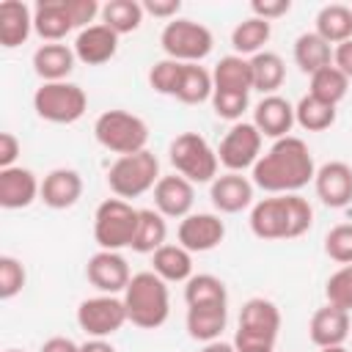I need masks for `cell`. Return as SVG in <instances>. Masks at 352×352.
Segmentation results:
<instances>
[{
	"mask_svg": "<svg viewBox=\"0 0 352 352\" xmlns=\"http://www.w3.org/2000/svg\"><path fill=\"white\" fill-rule=\"evenodd\" d=\"M176 239L190 253H206L226 239V223L214 212H192L184 220H179Z\"/></svg>",
	"mask_w": 352,
	"mask_h": 352,
	"instance_id": "5bb4252c",
	"label": "cell"
},
{
	"mask_svg": "<svg viewBox=\"0 0 352 352\" xmlns=\"http://www.w3.org/2000/svg\"><path fill=\"white\" fill-rule=\"evenodd\" d=\"M316 33L327 44H344L352 38V8L344 3H327L316 14Z\"/></svg>",
	"mask_w": 352,
	"mask_h": 352,
	"instance_id": "4dcf8cb0",
	"label": "cell"
},
{
	"mask_svg": "<svg viewBox=\"0 0 352 352\" xmlns=\"http://www.w3.org/2000/svg\"><path fill=\"white\" fill-rule=\"evenodd\" d=\"M72 50H74V55H77L80 63H85V66H102V63H107V60L116 58V52H118V33H113L102 22L88 25V28H82L74 36Z\"/></svg>",
	"mask_w": 352,
	"mask_h": 352,
	"instance_id": "ac0fdd59",
	"label": "cell"
},
{
	"mask_svg": "<svg viewBox=\"0 0 352 352\" xmlns=\"http://www.w3.org/2000/svg\"><path fill=\"white\" fill-rule=\"evenodd\" d=\"M352 333V322H349V311H341L336 305H322L314 311L311 322H308V338L319 346H344V341Z\"/></svg>",
	"mask_w": 352,
	"mask_h": 352,
	"instance_id": "44dd1931",
	"label": "cell"
},
{
	"mask_svg": "<svg viewBox=\"0 0 352 352\" xmlns=\"http://www.w3.org/2000/svg\"><path fill=\"white\" fill-rule=\"evenodd\" d=\"M187 305H228V289L217 275L198 272L184 283Z\"/></svg>",
	"mask_w": 352,
	"mask_h": 352,
	"instance_id": "d590c367",
	"label": "cell"
},
{
	"mask_svg": "<svg viewBox=\"0 0 352 352\" xmlns=\"http://www.w3.org/2000/svg\"><path fill=\"white\" fill-rule=\"evenodd\" d=\"M140 209H135L124 198H107L94 212V239L99 250H121L132 248L138 231Z\"/></svg>",
	"mask_w": 352,
	"mask_h": 352,
	"instance_id": "ba28073f",
	"label": "cell"
},
{
	"mask_svg": "<svg viewBox=\"0 0 352 352\" xmlns=\"http://www.w3.org/2000/svg\"><path fill=\"white\" fill-rule=\"evenodd\" d=\"M294 63L302 74L311 77V74L322 72L324 66H333V47L316 30L300 33L294 41Z\"/></svg>",
	"mask_w": 352,
	"mask_h": 352,
	"instance_id": "f1b7e54d",
	"label": "cell"
},
{
	"mask_svg": "<svg viewBox=\"0 0 352 352\" xmlns=\"http://www.w3.org/2000/svg\"><path fill=\"white\" fill-rule=\"evenodd\" d=\"M151 272H157L165 283H187L192 278V253L184 250L179 242H165L160 250L151 253Z\"/></svg>",
	"mask_w": 352,
	"mask_h": 352,
	"instance_id": "4316f807",
	"label": "cell"
},
{
	"mask_svg": "<svg viewBox=\"0 0 352 352\" xmlns=\"http://www.w3.org/2000/svg\"><path fill=\"white\" fill-rule=\"evenodd\" d=\"M126 322V305L118 294H96L77 305V324L88 338H110Z\"/></svg>",
	"mask_w": 352,
	"mask_h": 352,
	"instance_id": "8fae6325",
	"label": "cell"
},
{
	"mask_svg": "<svg viewBox=\"0 0 352 352\" xmlns=\"http://www.w3.org/2000/svg\"><path fill=\"white\" fill-rule=\"evenodd\" d=\"M280 333V311L267 297H250L245 300L239 311V324L234 333L236 352H261L275 349Z\"/></svg>",
	"mask_w": 352,
	"mask_h": 352,
	"instance_id": "277c9868",
	"label": "cell"
},
{
	"mask_svg": "<svg viewBox=\"0 0 352 352\" xmlns=\"http://www.w3.org/2000/svg\"><path fill=\"white\" fill-rule=\"evenodd\" d=\"M72 30H80V28L69 0H38L33 6V33L44 44L63 41Z\"/></svg>",
	"mask_w": 352,
	"mask_h": 352,
	"instance_id": "2e32d148",
	"label": "cell"
},
{
	"mask_svg": "<svg viewBox=\"0 0 352 352\" xmlns=\"http://www.w3.org/2000/svg\"><path fill=\"white\" fill-rule=\"evenodd\" d=\"M182 69H184V63H179V60H170V58L157 60L148 69V85H151V91H157L162 96H176L179 80H182Z\"/></svg>",
	"mask_w": 352,
	"mask_h": 352,
	"instance_id": "f35d334b",
	"label": "cell"
},
{
	"mask_svg": "<svg viewBox=\"0 0 352 352\" xmlns=\"http://www.w3.org/2000/svg\"><path fill=\"white\" fill-rule=\"evenodd\" d=\"M41 195V182L30 168L14 165L0 168V206L3 209H28Z\"/></svg>",
	"mask_w": 352,
	"mask_h": 352,
	"instance_id": "ffe728a7",
	"label": "cell"
},
{
	"mask_svg": "<svg viewBox=\"0 0 352 352\" xmlns=\"http://www.w3.org/2000/svg\"><path fill=\"white\" fill-rule=\"evenodd\" d=\"M261 352H275V349H261Z\"/></svg>",
	"mask_w": 352,
	"mask_h": 352,
	"instance_id": "db71d44e",
	"label": "cell"
},
{
	"mask_svg": "<svg viewBox=\"0 0 352 352\" xmlns=\"http://www.w3.org/2000/svg\"><path fill=\"white\" fill-rule=\"evenodd\" d=\"M212 91H214L212 72H206L201 63H184L173 99H179L182 104H201L212 99Z\"/></svg>",
	"mask_w": 352,
	"mask_h": 352,
	"instance_id": "d6a6232c",
	"label": "cell"
},
{
	"mask_svg": "<svg viewBox=\"0 0 352 352\" xmlns=\"http://www.w3.org/2000/svg\"><path fill=\"white\" fill-rule=\"evenodd\" d=\"M333 66L352 80V38L338 44V47H333Z\"/></svg>",
	"mask_w": 352,
	"mask_h": 352,
	"instance_id": "7dc6e473",
	"label": "cell"
},
{
	"mask_svg": "<svg viewBox=\"0 0 352 352\" xmlns=\"http://www.w3.org/2000/svg\"><path fill=\"white\" fill-rule=\"evenodd\" d=\"M168 239V223L157 209H140L138 217V231L132 239V250L135 253H154L165 245Z\"/></svg>",
	"mask_w": 352,
	"mask_h": 352,
	"instance_id": "e575fe53",
	"label": "cell"
},
{
	"mask_svg": "<svg viewBox=\"0 0 352 352\" xmlns=\"http://www.w3.org/2000/svg\"><path fill=\"white\" fill-rule=\"evenodd\" d=\"M214 91H231V94H250L253 91V74H250V58L242 55H226L214 63L212 72Z\"/></svg>",
	"mask_w": 352,
	"mask_h": 352,
	"instance_id": "83f0119b",
	"label": "cell"
},
{
	"mask_svg": "<svg viewBox=\"0 0 352 352\" xmlns=\"http://www.w3.org/2000/svg\"><path fill=\"white\" fill-rule=\"evenodd\" d=\"M160 182V160L154 151L143 148L138 154L118 157L107 170V187L116 198H140Z\"/></svg>",
	"mask_w": 352,
	"mask_h": 352,
	"instance_id": "52a82bcc",
	"label": "cell"
},
{
	"mask_svg": "<svg viewBox=\"0 0 352 352\" xmlns=\"http://www.w3.org/2000/svg\"><path fill=\"white\" fill-rule=\"evenodd\" d=\"M170 165L179 176H184L192 184H212L217 179V148L209 146V140L198 132H182L168 146Z\"/></svg>",
	"mask_w": 352,
	"mask_h": 352,
	"instance_id": "5b68a950",
	"label": "cell"
},
{
	"mask_svg": "<svg viewBox=\"0 0 352 352\" xmlns=\"http://www.w3.org/2000/svg\"><path fill=\"white\" fill-rule=\"evenodd\" d=\"M160 47L165 52V58L179 60V63H201L212 47H214V36L206 25L195 22V19H184L176 16L170 22H165L162 33H160Z\"/></svg>",
	"mask_w": 352,
	"mask_h": 352,
	"instance_id": "9c48e42d",
	"label": "cell"
},
{
	"mask_svg": "<svg viewBox=\"0 0 352 352\" xmlns=\"http://www.w3.org/2000/svg\"><path fill=\"white\" fill-rule=\"evenodd\" d=\"M85 278L99 294H124L132 272L121 250H96L85 264Z\"/></svg>",
	"mask_w": 352,
	"mask_h": 352,
	"instance_id": "4fadbf2b",
	"label": "cell"
},
{
	"mask_svg": "<svg viewBox=\"0 0 352 352\" xmlns=\"http://www.w3.org/2000/svg\"><path fill=\"white\" fill-rule=\"evenodd\" d=\"M82 198V176L74 168H52L44 182H41V195L44 206L50 209H72Z\"/></svg>",
	"mask_w": 352,
	"mask_h": 352,
	"instance_id": "603a6c76",
	"label": "cell"
},
{
	"mask_svg": "<svg viewBox=\"0 0 352 352\" xmlns=\"http://www.w3.org/2000/svg\"><path fill=\"white\" fill-rule=\"evenodd\" d=\"M33 110L50 124H74L88 110V96L77 82H41L33 94Z\"/></svg>",
	"mask_w": 352,
	"mask_h": 352,
	"instance_id": "30bf717a",
	"label": "cell"
},
{
	"mask_svg": "<svg viewBox=\"0 0 352 352\" xmlns=\"http://www.w3.org/2000/svg\"><path fill=\"white\" fill-rule=\"evenodd\" d=\"M253 124L264 138L280 140L292 132L294 121V104L278 94L272 96H261V102L253 107Z\"/></svg>",
	"mask_w": 352,
	"mask_h": 352,
	"instance_id": "7402d4cb",
	"label": "cell"
},
{
	"mask_svg": "<svg viewBox=\"0 0 352 352\" xmlns=\"http://www.w3.org/2000/svg\"><path fill=\"white\" fill-rule=\"evenodd\" d=\"M102 25H107L113 33L124 36V33H135L143 25V3L138 0H110L102 6Z\"/></svg>",
	"mask_w": 352,
	"mask_h": 352,
	"instance_id": "836d02e7",
	"label": "cell"
},
{
	"mask_svg": "<svg viewBox=\"0 0 352 352\" xmlns=\"http://www.w3.org/2000/svg\"><path fill=\"white\" fill-rule=\"evenodd\" d=\"M6 352H22V349H6Z\"/></svg>",
	"mask_w": 352,
	"mask_h": 352,
	"instance_id": "f5cc1de1",
	"label": "cell"
},
{
	"mask_svg": "<svg viewBox=\"0 0 352 352\" xmlns=\"http://www.w3.org/2000/svg\"><path fill=\"white\" fill-rule=\"evenodd\" d=\"M154 209L165 217V220H184L187 214H192V204H195V184L187 182L179 173L170 176H160V182L154 184Z\"/></svg>",
	"mask_w": 352,
	"mask_h": 352,
	"instance_id": "e0dca14e",
	"label": "cell"
},
{
	"mask_svg": "<svg viewBox=\"0 0 352 352\" xmlns=\"http://www.w3.org/2000/svg\"><path fill=\"white\" fill-rule=\"evenodd\" d=\"M38 352H80V344L72 341L69 336H52V338H47L41 344Z\"/></svg>",
	"mask_w": 352,
	"mask_h": 352,
	"instance_id": "c3c4849f",
	"label": "cell"
},
{
	"mask_svg": "<svg viewBox=\"0 0 352 352\" xmlns=\"http://www.w3.org/2000/svg\"><path fill=\"white\" fill-rule=\"evenodd\" d=\"M94 138L102 148L126 157L138 154L148 143V124L129 110H104L94 121Z\"/></svg>",
	"mask_w": 352,
	"mask_h": 352,
	"instance_id": "8992f818",
	"label": "cell"
},
{
	"mask_svg": "<svg viewBox=\"0 0 352 352\" xmlns=\"http://www.w3.org/2000/svg\"><path fill=\"white\" fill-rule=\"evenodd\" d=\"M346 91H349V77L341 74L336 66H324L322 72L311 74V91L308 94L333 104V107L346 96Z\"/></svg>",
	"mask_w": 352,
	"mask_h": 352,
	"instance_id": "74e56055",
	"label": "cell"
},
{
	"mask_svg": "<svg viewBox=\"0 0 352 352\" xmlns=\"http://www.w3.org/2000/svg\"><path fill=\"white\" fill-rule=\"evenodd\" d=\"M33 33V8L22 0H3L0 3V44L14 50L25 44Z\"/></svg>",
	"mask_w": 352,
	"mask_h": 352,
	"instance_id": "cb8c5ba5",
	"label": "cell"
},
{
	"mask_svg": "<svg viewBox=\"0 0 352 352\" xmlns=\"http://www.w3.org/2000/svg\"><path fill=\"white\" fill-rule=\"evenodd\" d=\"M316 198L330 209H344L352 204V165L341 160H330L316 168L314 176Z\"/></svg>",
	"mask_w": 352,
	"mask_h": 352,
	"instance_id": "9a60e30c",
	"label": "cell"
},
{
	"mask_svg": "<svg viewBox=\"0 0 352 352\" xmlns=\"http://www.w3.org/2000/svg\"><path fill=\"white\" fill-rule=\"evenodd\" d=\"M212 110H214V116L217 118H223V121H231V124H236V121H242V113L248 110V104H250V94H231V91H212Z\"/></svg>",
	"mask_w": 352,
	"mask_h": 352,
	"instance_id": "7bdbcfd3",
	"label": "cell"
},
{
	"mask_svg": "<svg viewBox=\"0 0 352 352\" xmlns=\"http://www.w3.org/2000/svg\"><path fill=\"white\" fill-rule=\"evenodd\" d=\"M250 11H253V16L272 22V19H280L292 11V0H253Z\"/></svg>",
	"mask_w": 352,
	"mask_h": 352,
	"instance_id": "ee69618b",
	"label": "cell"
},
{
	"mask_svg": "<svg viewBox=\"0 0 352 352\" xmlns=\"http://www.w3.org/2000/svg\"><path fill=\"white\" fill-rule=\"evenodd\" d=\"M316 165L308 143L297 135H286L272 140V146L258 157L250 170V182L267 195L300 192L308 182H314Z\"/></svg>",
	"mask_w": 352,
	"mask_h": 352,
	"instance_id": "6da1fadb",
	"label": "cell"
},
{
	"mask_svg": "<svg viewBox=\"0 0 352 352\" xmlns=\"http://www.w3.org/2000/svg\"><path fill=\"white\" fill-rule=\"evenodd\" d=\"M319 352H346L344 346H327V349H319Z\"/></svg>",
	"mask_w": 352,
	"mask_h": 352,
	"instance_id": "816d5d0a",
	"label": "cell"
},
{
	"mask_svg": "<svg viewBox=\"0 0 352 352\" xmlns=\"http://www.w3.org/2000/svg\"><path fill=\"white\" fill-rule=\"evenodd\" d=\"M324 253L336 264H352V223H338L324 236Z\"/></svg>",
	"mask_w": 352,
	"mask_h": 352,
	"instance_id": "b9f144b4",
	"label": "cell"
},
{
	"mask_svg": "<svg viewBox=\"0 0 352 352\" xmlns=\"http://www.w3.org/2000/svg\"><path fill=\"white\" fill-rule=\"evenodd\" d=\"M19 151H22L19 138L14 132H0V168H14Z\"/></svg>",
	"mask_w": 352,
	"mask_h": 352,
	"instance_id": "f6af8a7d",
	"label": "cell"
},
{
	"mask_svg": "<svg viewBox=\"0 0 352 352\" xmlns=\"http://www.w3.org/2000/svg\"><path fill=\"white\" fill-rule=\"evenodd\" d=\"M250 74H253V91H261L264 96H272L283 80H286V63L278 52H258L250 58Z\"/></svg>",
	"mask_w": 352,
	"mask_h": 352,
	"instance_id": "1f68e13d",
	"label": "cell"
},
{
	"mask_svg": "<svg viewBox=\"0 0 352 352\" xmlns=\"http://www.w3.org/2000/svg\"><path fill=\"white\" fill-rule=\"evenodd\" d=\"M248 223H250L253 236H258L264 242L297 239L311 228L314 209H311L308 198H302L300 192L270 195V198H261L250 206Z\"/></svg>",
	"mask_w": 352,
	"mask_h": 352,
	"instance_id": "7a4b0ae2",
	"label": "cell"
},
{
	"mask_svg": "<svg viewBox=\"0 0 352 352\" xmlns=\"http://www.w3.org/2000/svg\"><path fill=\"white\" fill-rule=\"evenodd\" d=\"M126 316L140 330H157L170 316V292L168 283L157 272H138L132 275L129 286L124 289Z\"/></svg>",
	"mask_w": 352,
	"mask_h": 352,
	"instance_id": "3957f363",
	"label": "cell"
},
{
	"mask_svg": "<svg viewBox=\"0 0 352 352\" xmlns=\"http://www.w3.org/2000/svg\"><path fill=\"white\" fill-rule=\"evenodd\" d=\"M261 143H264V135L256 129L253 121H236L220 140L217 160L231 173H242L248 168L253 170V165L261 157Z\"/></svg>",
	"mask_w": 352,
	"mask_h": 352,
	"instance_id": "7c38bea8",
	"label": "cell"
},
{
	"mask_svg": "<svg viewBox=\"0 0 352 352\" xmlns=\"http://www.w3.org/2000/svg\"><path fill=\"white\" fill-rule=\"evenodd\" d=\"M77 55L72 47L55 41V44H41L33 52V72L41 77V82H63L74 72Z\"/></svg>",
	"mask_w": 352,
	"mask_h": 352,
	"instance_id": "d4e9b609",
	"label": "cell"
},
{
	"mask_svg": "<svg viewBox=\"0 0 352 352\" xmlns=\"http://www.w3.org/2000/svg\"><path fill=\"white\" fill-rule=\"evenodd\" d=\"M226 322H228V305H187V316H184L187 333L201 344L217 341L226 330Z\"/></svg>",
	"mask_w": 352,
	"mask_h": 352,
	"instance_id": "484cf974",
	"label": "cell"
},
{
	"mask_svg": "<svg viewBox=\"0 0 352 352\" xmlns=\"http://www.w3.org/2000/svg\"><path fill=\"white\" fill-rule=\"evenodd\" d=\"M80 352H116V346L107 338H88L85 344H80Z\"/></svg>",
	"mask_w": 352,
	"mask_h": 352,
	"instance_id": "681fc988",
	"label": "cell"
},
{
	"mask_svg": "<svg viewBox=\"0 0 352 352\" xmlns=\"http://www.w3.org/2000/svg\"><path fill=\"white\" fill-rule=\"evenodd\" d=\"M272 36V22L258 19V16H248L242 22H236V28L231 30V47L234 55L242 58H253L258 52H264V44Z\"/></svg>",
	"mask_w": 352,
	"mask_h": 352,
	"instance_id": "f546056e",
	"label": "cell"
},
{
	"mask_svg": "<svg viewBox=\"0 0 352 352\" xmlns=\"http://www.w3.org/2000/svg\"><path fill=\"white\" fill-rule=\"evenodd\" d=\"M201 352H236V346H234V341H209V344H204V349Z\"/></svg>",
	"mask_w": 352,
	"mask_h": 352,
	"instance_id": "f907efd6",
	"label": "cell"
},
{
	"mask_svg": "<svg viewBox=\"0 0 352 352\" xmlns=\"http://www.w3.org/2000/svg\"><path fill=\"white\" fill-rule=\"evenodd\" d=\"M253 190H256V184L248 176L226 170L223 176H217L209 184V198L220 214H236V212L253 206Z\"/></svg>",
	"mask_w": 352,
	"mask_h": 352,
	"instance_id": "d6986e66",
	"label": "cell"
},
{
	"mask_svg": "<svg viewBox=\"0 0 352 352\" xmlns=\"http://www.w3.org/2000/svg\"><path fill=\"white\" fill-rule=\"evenodd\" d=\"M143 11L157 16V19H176V14L182 11V0H143Z\"/></svg>",
	"mask_w": 352,
	"mask_h": 352,
	"instance_id": "bcb514c9",
	"label": "cell"
},
{
	"mask_svg": "<svg viewBox=\"0 0 352 352\" xmlns=\"http://www.w3.org/2000/svg\"><path fill=\"white\" fill-rule=\"evenodd\" d=\"M28 283L25 264L16 256H0V300H14Z\"/></svg>",
	"mask_w": 352,
	"mask_h": 352,
	"instance_id": "60d3db41",
	"label": "cell"
},
{
	"mask_svg": "<svg viewBox=\"0 0 352 352\" xmlns=\"http://www.w3.org/2000/svg\"><path fill=\"white\" fill-rule=\"evenodd\" d=\"M294 121L297 126H302L305 132H324L336 124V107L305 94L297 104H294Z\"/></svg>",
	"mask_w": 352,
	"mask_h": 352,
	"instance_id": "8d00e7d4",
	"label": "cell"
},
{
	"mask_svg": "<svg viewBox=\"0 0 352 352\" xmlns=\"http://www.w3.org/2000/svg\"><path fill=\"white\" fill-rule=\"evenodd\" d=\"M324 297H327V305H336L341 311H352V264L338 267L327 278Z\"/></svg>",
	"mask_w": 352,
	"mask_h": 352,
	"instance_id": "ab89813d",
	"label": "cell"
}]
</instances>
